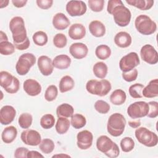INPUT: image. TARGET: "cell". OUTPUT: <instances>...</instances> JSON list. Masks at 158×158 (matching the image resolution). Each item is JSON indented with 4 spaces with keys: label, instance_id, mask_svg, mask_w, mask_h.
Segmentation results:
<instances>
[{
    "label": "cell",
    "instance_id": "6da1fadb",
    "mask_svg": "<svg viewBox=\"0 0 158 158\" xmlns=\"http://www.w3.org/2000/svg\"><path fill=\"white\" fill-rule=\"evenodd\" d=\"M9 29L12 34L15 46L23 43L28 38L23 19L20 16H15L11 19L9 22Z\"/></svg>",
    "mask_w": 158,
    "mask_h": 158
},
{
    "label": "cell",
    "instance_id": "7a4b0ae2",
    "mask_svg": "<svg viewBox=\"0 0 158 158\" xmlns=\"http://www.w3.org/2000/svg\"><path fill=\"white\" fill-rule=\"evenodd\" d=\"M96 148L110 158H115L120 154L118 145L106 135H101L97 139Z\"/></svg>",
    "mask_w": 158,
    "mask_h": 158
},
{
    "label": "cell",
    "instance_id": "3957f363",
    "mask_svg": "<svg viewBox=\"0 0 158 158\" xmlns=\"http://www.w3.org/2000/svg\"><path fill=\"white\" fill-rule=\"evenodd\" d=\"M126 123V119L122 114L117 112L112 114L107 120V132L112 136H120L125 130Z\"/></svg>",
    "mask_w": 158,
    "mask_h": 158
},
{
    "label": "cell",
    "instance_id": "277c9868",
    "mask_svg": "<svg viewBox=\"0 0 158 158\" xmlns=\"http://www.w3.org/2000/svg\"><path fill=\"white\" fill-rule=\"evenodd\" d=\"M111 88L110 82L104 78L99 81L94 79L90 80L86 84V89L89 93L101 97L107 95Z\"/></svg>",
    "mask_w": 158,
    "mask_h": 158
},
{
    "label": "cell",
    "instance_id": "5b68a950",
    "mask_svg": "<svg viewBox=\"0 0 158 158\" xmlns=\"http://www.w3.org/2000/svg\"><path fill=\"white\" fill-rule=\"evenodd\" d=\"M135 26L137 31L143 35H152L157 30L156 23L144 14H141L136 17L135 20Z\"/></svg>",
    "mask_w": 158,
    "mask_h": 158
},
{
    "label": "cell",
    "instance_id": "8992f818",
    "mask_svg": "<svg viewBox=\"0 0 158 158\" xmlns=\"http://www.w3.org/2000/svg\"><path fill=\"white\" fill-rule=\"evenodd\" d=\"M138 141L147 147L156 146L158 143V136L153 131L146 127H138L135 131Z\"/></svg>",
    "mask_w": 158,
    "mask_h": 158
},
{
    "label": "cell",
    "instance_id": "52a82bcc",
    "mask_svg": "<svg viewBox=\"0 0 158 158\" xmlns=\"http://www.w3.org/2000/svg\"><path fill=\"white\" fill-rule=\"evenodd\" d=\"M35 63L36 57L33 54L30 52L24 53L19 57L16 63V72L19 75H25Z\"/></svg>",
    "mask_w": 158,
    "mask_h": 158
},
{
    "label": "cell",
    "instance_id": "ba28073f",
    "mask_svg": "<svg viewBox=\"0 0 158 158\" xmlns=\"http://www.w3.org/2000/svg\"><path fill=\"white\" fill-rule=\"evenodd\" d=\"M111 15H113L115 23L120 27H127L130 22L131 17V12L123 5V3L115 7Z\"/></svg>",
    "mask_w": 158,
    "mask_h": 158
},
{
    "label": "cell",
    "instance_id": "9c48e42d",
    "mask_svg": "<svg viewBox=\"0 0 158 158\" xmlns=\"http://www.w3.org/2000/svg\"><path fill=\"white\" fill-rule=\"evenodd\" d=\"M127 114L133 119L147 116L149 112L148 103L145 101H136L131 104L127 108Z\"/></svg>",
    "mask_w": 158,
    "mask_h": 158
},
{
    "label": "cell",
    "instance_id": "30bf717a",
    "mask_svg": "<svg viewBox=\"0 0 158 158\" xmlns=\"http://www.w3.org/2000/svg\"><path fill=\"white\" fill-rule=\"evenodd\" d=\"M140 63L138 54L131 52L123 56L119 61V68L123 72H127L135 69Z\"/></svg>",
    "mask_w": 158,
    "mask_h": 158
},
{
    "label": "cell",
    "instance_id": "8fae6325",
    "mask_svg": "<svg viewBox=\"0 0 158 158\" xmlns=\"http://www.w3.org/2000/svg\"><path fill=\"white\" fill-rule=\"evenodd\" d=\"M66 11L71 17H78L84 15L87 7L85 2L82 1H69L66 4Z\"/></svg>",
    "mask_w": 158,
    "mask_h": 158
},
{
    "label": "cell",
    "instance_id": "7c38bea8",
    "mask_svg": "<svg viewBox=\"0 0 158 158\" xmlns=\"http://www.w3.org/2000/svg\"><path fill=\"white\" fill-rule=\"evenodd\" d=\"M140 55L142 60L149 64L154 65L158 62L157 52L151 44H147L142 46L140 50Z\"/></svg>",
    "mask_w": 158,
    "mask_h": 158
},
{
    "label": "cell",
    "instance_id": "4fadbf2b",
    "mask_svg": "<svg viewBox=\"0 0 158 158\" xmlns=\"http://www.w3.org/2000/svg\"><path fill=\"white\" fill-rule=\"evenodd\" d=\"M20 138L23 143L32 146L39 145L41 141L40 133L36 130L32 129H26L23 131L21 133Z\"/></svg>",
    "mask_w": 158,
    "mask_h": 158
},
{
    "label": "cell",
    "instance_id": "5bb4252c",
    "mask_svg": "<svg viewBox=\"0 0 158 158\" xmlns=\"http://www.w3.org/2000/svg\"><path fill=\"white\" fill-rule=\"evenodd\" d=\"M77 140V145L78 148L81 150H86L92 146L93 135L91 131L85 130L78 133Z\"/></svg>",
    "mask_w": 158,
    "mask_h": 158
},
{
    "label": "cell",
    "instance_id": "9a60e30c",
    "mask_svg": "<svg viewBox=\"0 0 158 158\" xmlns=\"http://www.w3.org/2000/svg\"><path fill=\"white\" fill-rule=\"evenodd\" d=\"M38 67L41 73L44 76H49L52 74L54 66L52 60L47 56H41L38 57L37 60Z\"/></svg>",
    "mask_w": 158,
    "mask_h": 158
},
{
    "label": "cell",
    "instance_id": "2e32d148",
    "mask_svg": "<svg viewBox=\"0 0 158 158\" xmlns=\"http://www.w3.org/2000/svg\"><path fill=\"white\" fill-rule=\"evenodd\" d=\"M16 110L14 107L6 105L1 107L0 110V122L3 125L10 124L15 118Z\"/></svg>",
    "mask_w": 158,
    "mask_h": 158
},
{
    "label": "cell",
    "instance_id": "e0dca14e",
    "mask_svg": "<svg viewBox=\"0 0 158 158\" xmlns=\"http://www.w3.org/2000/svg\"><path fill=\"white\" fill-rule=\"evenodd\" d=\"M69 52L75 59H81L87 56L88 48L87 46L83 43H75L70 45Z\"/></svg>",
    "mask_w": 158,
    "mask_h": 158
},
{
    "label": "cell",
    "instance_id": "ac0fdd59",
    "mask_svg": "<svg viewBox=\"0 0 158 158\" xmlns=\"http://www.w3.org/2000/svg\"><path fill=\"white\" fill-rule=\"evenodd\" d=\"M23 90L30 96H36L41 92L42 88L40 83L34 79H27L23 82Z\"/></svg>",
    "mask_w": 158,
    "mask_h": 158
},
{
    "label": "cell",
    "instance_id": "d6986e66",
    "mask_svg": "<svg viewBox=\"0 0 158 158\" xmlns=\"http://www.w3.org/2000/svg\"><path fill=\"white\" fill-rule=\"evenodd\" d=\"M68 35L69 37L74 40H81L85 36L86 28L81 23L72 24L68 30Z\"/></svg>",
    "mask_w": 158,
    "mask_h": 158
},
{
    "label": "cell",
    "instance_id": "ffe728a7",
    "mask_svg": "<svg viewBox=\"0 0 158 158\" xmlns=\"http://www.w3.org/2000/svg\"><path fill=\"white\" fill-rule=\"evenodd\" d=\"M52 25L57 30H64L67 28L70 23L67 17L62 12L56 14L52 18Z\"/></svg>",
    "mask_w": 158,
    "mask_h": 158
},
{
    "label": "cell",
    "instance_id": "44dd1931",
    "mask_svg": "<svg viewBox=\"0 0 158 158\" xmlns=\"http://www.w3.org/2000/svg\"><path fill=\"white\" fill-rule=\"evenodd\" d=\"M115 44L121 48H126L130 46L132 42L131 35L126 31H120L114 37Z\"/></svg>",
    "mask_w": 158,
    "mask_h": 158
},
{
    "label": "cell",
    "instance_id": "7402d4cb",
    "mask_svg": "<svg viewBox=\"0 0 158 158\" xmlns=\"http://www.w3.org/2000/svg\"><path fill=\"white\" fill-rule=\"evenodd\" d=\"M143 96L147 98H152L158 96V80L157 78L151 80L142 90Z\"/></svg>",
    "mask_w": 158,
    "mask_h": 158
},
{
    "label": "cell",
    "instance_id": "603a6c76",
    "mask_svg": "<svg viewBox=\"0 0 158 158\" xmlns=\"http://www.w3.org/2000/svg\"><path fill=\"white\" fill-rule=\"evenodd\" d=\"M89 31L91 34L97 38L103 36L106 33L105 25L99 20H93L89 24Z\"/></svg>",
    "mask_w": 158,
    "mask_h": 158
},
{
    "label": "cell",
    "instance_id": "cb8c5ba5",
    "mask_svg": "<svg viewBox=\"0 0 158 158\" xmlns=\"http://www.w3.org/2000/svg\"><path fill=\"white\" fill-rule=\"evenodd\" d=\"M71 59L66 54H59L52 60L53 66L58 69L64 70L68 69L71 64Z\"/></svg>",
    "mask_w": 158,
    "mask_h": 158
},
{
    "label": "cell",
    "instance_id": "d4e9b609",
    "mask_svg": "<svg viewBox=\"0 0 158 158\" xmlns=\"http://www.w3.org/2000/svg\"><path fill=\"white\" fill-rule=\"evenodd\" d=\"M17 136V128L14 126H9L3 130L1 133V139L4 143L10 144L15 140Z\"/></svg>",
    "mask_w": 158,
    "mask_h": 158
},
{
    "label": "cell",
    "instance_id": "484cf974",
    "mask_svg": "<svg viewBox=\"0 0 158 158\" xmlns=\"http://www.w3.org/2000/svg\"><path fill=\"white\" fill-rule=\"evenodd\" d=\"M127 99L125 92L121 89H117L114 90L110 96V102L116 106H120L123 104Z\"/></svg>",
    "mask_w": 158,
    "mask_h": 158
},
{
    "label": "cell",
    "instance_id": "4316f807",
    "mask_svg": "<svg viewBox=\"0 0 158 158\" xmlns=\"http://www.w3.org/2000/svg\"><path fill=\"white\" fill-rule=\"evenodd\" d=\"M74 113V109L72 106L67 103H63L56 109V114L58 117H71Z\"/></svg>",
    "mask_w": 158,
    "mask_h": 158
},
{
    "label": "cell",
    "instance_id": "83f0119b",
    "mask_svg": "<svg viewBox=\"0 0 158 158\" xmlns=\"http://www.w3.org/2000/svg\"><path fill=\"white\" fill-rule=\"evenodd\" d=\"M75 86L73 79L69 75H65L60 79L59 84L60 93H65L72 90Z\"/></svg>",
    "mask_w": 158,
    "mask_h": 158
},
{
    "label": "cell",
    "instance_id": "f1b7e54d",
    "mask_svg": "<svg viewBox=\"0 0 158 158\" xmlns=\"http://www.w3.org/2000/svg\"><path fill=\"white\" fill-rule=\"evenodd\" d=\"M125 1L127 4L141 10H149L154 5L152 0H126Z\"/></svg>",
    "mask_w": 158,
    "mask_h": 158
},
{
    "label": "cell",
    "instance_id": "f546056e",
    "mask_svg": "<svg viewBox=\"0 0 158 158\" xmlns=\"http://www.w3.org/2000/svg\"><path fill=\"white\" fill-rule=\"evenodd\" d=\"M93 72L97 78L104 79L107 74V65L103 62H98L93 65Z\"/></svg>",
    "mask_w": 158,
    "mask_h": 158
},
{
    "label": "cell",
    "instance_id": "4dcf8cb0",
    "mask_svg": "<svg viewBox=\"0 0 158 158\" xmlns=\"http://www.w3.org/2000/svg\"><path fill=\"white\" fill-rule=\"evenodd\" d=\"M70 126V121L65 117H58L55 125L56 130L59 135L66 133Z\"/></svg>",
    "mask_w": 158,
    "mask_h": 158
},
{
    "label": "cell",
    "instance_id": "1f68e13d",
    "mask_svg": "<svg viewBox=\"0 0 158 158\" xmlns=\"http://www.w3.org/2000/svg\"><path fill=\"white\" fill-rule=\"evenodd\" d=\"M95 55L99 59L106 60L111 55V49L107 45L100 44L95 49Z\"/></svg>",
    "mask_w": 158,
    "mask_h": 158
},
{
    "label": "cell",
    "instance_id": "d6a6232c",
    "mask_svg": "<svg viewBox=\"0 0 158 158\" xmlns=\"http://www.w3.org/2000/svg\"><path fill=\"white\" fill-rule=\"evenodd\" d=\"M86 123V118L82 114H75L71 117L70 124L75 129H80L84 127Z\"/></svg>",
    "mask_w": 158,
    "mask_h": 158
},
{
    "label": "cell",
    "instance_id": "836d02e7",
    "mask_svg": "<svg viewBox=\"0 0 158 158\" xmlns=\"http://www.w3.org/2000/svg\"><path fill=\"white\" fill-rule=\"evenodd\" d=\"M14 77L7 71H1L0 72V85L5 90L7 89L12 83Z\"/></svg>",
    "mask_w": 158,
    "mask_h": 158
},
{
    "label": "cell",
    "instance_id": "e575fe53",
    "mask_svg": "<svg viewBox=\"0 0 158 158\" xmlns=\"http://www.w3.org/2000/svg\"><path fill=\"white\" fill-rule=\"evenodd\" d=\"M55 148L54 141L49 138H44L41 140L39 144V148L44 154H48L51 153Z\"/></svg>",
    "mask_w": 158,
    "mask_h": 158
},
{
    "label": "cell",
    "instance_id": "d590c367",
    "mask_svg": "<svg viewBox=\"0 0 158 158\" xmlns=\"http://www.w3.org/2000/svg\"><path fill=\"white\" fill-rule=\"evenodd\" d=\"M33 43L39 46H43L47 44L48 37L47 34L43 31H38L35 32L32 36Z\"/></svg>",
    "mask_w": 158,
    "mask_h": 158
},
{
    "label": "cell",
    "instance_id": "8d00e7d4",
    "mask_svg": "<svg viewBox=\"0 0 158 158\" xmlns=\"http://www.w3.org/2000/svg\"><path fill=\"white\" fill-rule=\"evenodd\" d=\"M33 117L29 113H22L18 118L19 126L23 129H28L32 124Z\"/></svg>",
    "mask_w": 158,
    "mask_h": 158
},
{
    "label": "cell",
    "instance_id": "74e56055",
    "mask_svg": "<svg viewBox=\"0 0 158 158\" xmlns=\"http://www.w3.org/2000/svg\"><path fill=\"white\" fill-rule=\"evenodd\" d=\"M55 123V118L51 114L43 115L40 118V125L44 129L48 130L51 128Z\"/></svg>",
    "mask_w": 158,
    "mask_h": 158
},
{
    "label": "cell",
    "instance_id": "f35d334b",
    "mask_svg": "<svg viewBox=\"0 0 158 158\" xmlns=\"http://www.w3.org/2000/svg\"><path fill=\"white\" fill-rule=\"evenodd\" d=\"M15 52V46L8 41L0 42V53L3 56H9Z\"/></svg>",
    "mask_w": 158,
    "mask_h": 158
},
{
    "label": "cell",
    "instance_id": "ab89813d",
    "mask_svg": "<svg viewBox=\"0 0 158 158\" xmlns=\"http://www.w3.org/2000/svg\"><path fill=\"white\" fill-rule=\"evenodd\" d=\"M144 87V85L141 83H135L131 85L128 89L130 95L135 99L141 98L143 97L142 90Z\"/></svg>",
    "mask_w": 158,
    "mask_h": 158
},
{
    "label": "cell",
    "instance_id": "60d3db41",
    "mask_svg": "<svg viewBox=\"0 0 158 158\" xmlns=\"http://www.w3.org/2000/svg\"><path fill=\"white\" fill-rule=\"evenodd\" d=\"M122 150L125 152H129L131 151L135 148V141L131 137L126 136L122 138L120 143Z\"/></svg>",
    "mask_w": 158,
    "mask_h": 158
},
{
    "label": "cell",
    "instance_id": "b9f144b4",
    "mask_svg": "<svg viewBox=\"0 0 158 158\" xmlns=\"http://www.w3.org/2000/svg\"><path fill=\"white\" fill-rule=\"evenodd\" d=\"M58 95V89L54 85H49L44 93V99L49 102L55 100Z\"/></svg>",
    "mask_w": 158,
    "mask_h": 158
},
{
    "label": "cell",
    "instance_id": "7bdbcfd3",
    "mask_svg": "<svg viewBox=\"0 0 158 158\" xmlns=\"http://www.w3.org/2000/svg\"><path fill=\"white\" fill-rule=\"evenodd\" d=\"M53 44L57 48H64L67 43V38L66 36L61 33H57L53 38Z\"/></svg>",
    "mask_w": 158,
    "mask_h": 158
},
{
    "label": "cell",
    "instance_id": "ee69618b",
    "mask_svg": "<svg viewBox=\"0 0 158 158\" xmlns=\"http://www.w3.org/2000/svg\"><path fill=\"white\" fill-rule=\"evenodd\" d=\"M110 105L105 101L98 100L94 103L95 110L102 114H106L110 110Z\"/></svg>",
    "mask_w": 158,
    "mask_h": 158
},
{
    "label": "cell",
    "instance_id": "f6af8a7d",
    "mask_svg": "<svg viewBox=\"0 0 158 158\" xmlns=\"http://www.w3.org/2000/svg\"><path fill=\"white\" fill-rule=\"evenodd\" d=\"M88 6L90 9L95 12H101L104 6V0H89Z\"/></svg>",
    "mask_w": 158,
    "mask_h": 158
},
{
    "label": "cell",
    "instance_id": "bcb514c9",
    "mask_svg": "<svg viewBox=\"0 0 158 158\" xmlns=\"http://www.w3.org/2000/svg\"><path fill=\"white\" fill-rule=\"evenodd\" d=\"M138 70L136 69H133L131 70H130L127 72H123L122 74V77L123 80L128 82H131L135 80L138 77Z\"/></svg>",
    "mask_w": 158,
    "mask_h": 158
},
{
    "label": "cell",
    "instance_id": "7dc6e473",
    "mask_svg": "<svg viewBox=\"0 0 158 158\" xmlns=\"http://www.w3.org/2000/svg\"><path fill=\"white\" fill-rule=\"evenodd\" d=\"M149 112L147 116L149 118H156L158 115V102L156 101H150L148 102Z\"/></svg>",
    "mask_w": 158,
    "mask_h": 158
},
{
    "label": "cell",
    "instance_id": "c3c4849f",
    "mask_svg": "<svg viewBox=\"0 0 158 158\" xmlns=\"http://www.w3.org/2000/svg\"><path fill=\"white\" fill-rule=\"evenodd\" d=\"M19 88H20V81L17 77H14V80H13L12 83L5 91L6 92H7L8 93L14 94V93H16L19 91Z\"/></svg>",
    "mask_w": 158,
    "mask_h": 158
},
{
    "label": "cell",
    "instance_id": "681fc988",
    "mask_svg": "<svg viewBox=\"0 0 158 158\" xmlns=\"http://www.w3.org/2000/svg\"><path fill=\"white\" fill-rule=\"evenodd\" d=\"M36 4L41 9H48L51 8L53 4L52 0H36Z\"/></svg>",
    "mask_w": 158,
    "mask_h": 158
},
{
    "label": "cell",
    "instance_id": "f907efd6",
    "mask_svg": "<svg viewBox=\"0 0 158 158\" xmlns=\"http://www.w3.org/2000/svg\"><path fill=\"white\" fill-rule=\"evenodd\" d=\"M29 150L25 147H19L16 149L14 152V157L15 158H26Z\"/></svg>",
    "mask_w": 158,
    "mask_h": 158
},
{
    "label": "cell",
    "instance_id": "816d5d0a",
    "mask_svg": "<svg viewBox=\"0 0 158 158\" xmlns=\"http://www.w3.org/2000/svg\"><path fill=\"white\" fill-rule=\"evenodd\" d=\"M123 2L121 0H110L108 1L107 7V11L109 14H111L112 12L115 7L117 6L122 4Z\"/></svg>",
    "mask_w": 158,
    "mask_h": 158
},
{
    "label": "cell",
    "instance_id": "f5cc1de1",
    "mask_svg": "<svg viewBox=\"0 0 158 158\" xmlns=\"http://www.w3.org/2000/svg\"><path fill=\"white\" fill-rule=\"evenodd\" d=\"M27 2H28L27 0H12V1L13 5L17 8H21L24 7L27 3Z\"/></svg>",
    "mask_w": 158,
    "mask_h": 158
},
{
    "label": "cell",
    "instance_id": "db71d44e",
    "mask_svg": "<svg viewBox=\"0 0 158 158\" xmlns=\"http://www.w3.org/2000/svg\"><path fill=\"white\" fill-rule=\"evenodd\" d=\"M44 157V156L37 151H29L27 154V158Z\"/></svg>",
    "mask_w": 158,
    "mask_h": 158
},
{
    "label": "cell",
    "instance_id": "11a10c76",
    "mask_svg": "<svg viewBox=\"0 0 158 158\" xmlns=\"http://www.w3.org/2000/svg\"><path fill=\"white\" fill-rule=\"evenodd\" d=\"M141 122L139 120H133V121H129L128 122V125L133 128H137L138 127H139V126L141 125Z\"/></svg>",
    "mask_w": 158,
    "mask_h": 158
},
{
    "label": "cell",
    "instance_id": "9f6ffc18",
    "mask_svg": "<svg viewBox=\"0 0 158 158\" xmlns=\"http://www.w3.org/2000/svg\"><path fill=\"white\" fill-rule=\"evenodd\" d=\"M4 41H8V38L5 33H4L2 31H0V42Z\"/></svg>",
    "mask_w": 158,
    "mask_h": 158
},
{
    "label": "cell",
    "instance_id": "6f0895ef",
    "mask_svg": "<svg viewBox=\"0 0 158 158\" xmlns=\"http://www.w3.org/2000/svg\"><path fill=\"white\" fill-rule=\"evenodd\" d=\"M9 1L8 0H1L0 1V8L2 9L8 6Z\"/></svg>",
    "mask_w": 158,
    "mask_h": 158
},
{
    "label": "cell",
    "instance_id": "680465c9",
    "mask_svg": "<svg viewBox=\"0 0 158 158\" xmlns=\"http://www.w3.org/2000/svg\"><path fill=\"white\" fill-rule=\"evenodd\" d=\"M70 157L69 155H67V154H57V155H54L52 156V157Z\"/></svg>",
    "mask_w": 158,
    "mask_h": 158
}]
</instances>
